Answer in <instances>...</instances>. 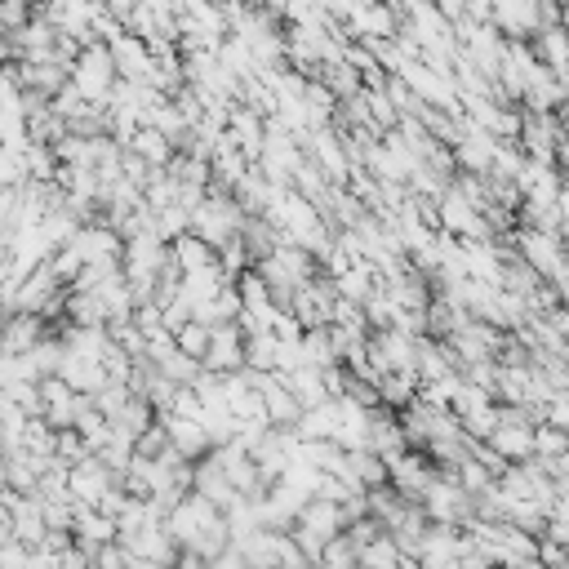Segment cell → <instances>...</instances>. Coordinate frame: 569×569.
Listing matches in <instances>:
<instances>
[{
    "instance_id": "cell-25",
    "label": "cell",
    "mask_w": 569,
    "mask_h": 569,
    "mask_svg": "<svg viewBox=\"0 0 569 569\" xmlns=\"http://www.w3.org/2000/svg\"><path fill=\"white\" fill-rule=\"evenodd\" d=\"M23 169H27V183H54L58 161H54V152H49V147H32V143H27L23 147Z\"/></svg>"
},
{
    "instance_id": "cell-12",
    "label": "cell",
    "mask_w": 569,
    "mask_h": 569,
    "mask_svg": "<svg viewBox=\"0 0 569 569\" xmlns=\"http://www.w3.org/2000/svg\"><path fill=\"white\" fill-rule=\"evenodd\" d=\"M294 525L312 529V534L321 538V543H334V538L343 534V521H338V507H334V503H316V498H307Z\"/></svg>"
},
{
    "instance_id": "cell-24",
    "label": "cell",
    "mask_w": 569,
    "mask_h": 569,
    "mask_svg": "<svg viewBox=\"0 0 569 569\" xmlns=\"http://www.w3.org/2000/svg\"><path fill=\"white\" fill-rule=\"evenodd\" d=\"M152 369L165 378V383H174V387H192V378L201 374V365H196V361H187V356L178 352V347L165 356V361H156Z\"/></svg>"
},
{
    "instance_id": "cell-17",
    "label": "cell",
    "mask_w": 569,
    "mask_h": 569,
    "mask_svg": "<svg viewBox=\"0 0 569 569\" xmlns=\"http://www.w3.org/2000/svg\"><path fill=\"white\" fill-rule=\"evenodd\" d=\"M169 258L178 263V272H201V267H214V249H209L205 241H196L192 232H183L174 245H169Z\"/></svg>"
},
{
    "instance_id": "cell-4",
    "label": "cell",
    "mask_w": 569,
    "mask_h": 569,
    "mask_svg": "<svg viewBox=\"0 0 569 569\" xmlns=\"http://www.w3.org/2000/svg\"><path fill=\"white\" fill-rule=\"evenodd\" d=\"M329 307H334V285H329L325 276L298 285L294 298H289V316L303 325V334L307 329H329Z\"/></svg>"
},
{
    "instance_id": "cell-20",
    "label": "cell",
    "mask_w": 569,
    "mask_h": 569,
    "mask_svg": "<svg viewBox=\"0 0 569 569\" xmlns=\"http://www.w3.org/2000/svg\"><path fill=\"white\" fill-rule=\"evenodd\" d=\"M241 361H245L241 369H254V374H276V338H272V334L245 338Z\"/></svg>"
},
{
    "instance_id": "cell-38",
    "label": "cell",
    "mask_w": 569,
    "mask_h": 569,
    "mask_svg": "<svg viewBox=\"0 0 569 569\" xmlns=\"http://www.w3.org/2000/svg\"><path fill=\"white\" fill-rule=\"evenodd\" d=\"M72 543H76V538H72V529H45V538H41V552H49V556H63Z\"/></svg>"
},
{
    "instance_id": "cell-9",
    "label": "cell",
    "mask_w": 569,
    "mask_h": 569,
    "mask_svg": "<svg viewBox=\"0 0 569 569\" xmlns=\"http://www.w3.org/2000/svg\"><path fill=\"white\" fill-rule=\"evenodd\" d=\"M161 427H165V441L174 454H183L187 463H196V458H205L209 454V436H205V427L201 423H187V418H161Z\"/></svg>"
},
{
    "instance_id": "cell-27",
    "label": "cell",
    "mask_w": 569,
    "mask_h": 569,
    "mask_svg": "<svg viewBox=\"0 0 569 569\" xmlns=\"http://www.w3.org/2000/svg\"><path fill=\"white\" fill-rule=\"evenodd\" d=\"M236 298H241V312H267V285L258 272H245L241 281H236Z\"/></svg>"
},
{
    "instance_id": "cell-23",
    "label": "cell",
    "mask_w": 569,
    "mask_h": 569,
    "mask_svg": "<svg viewBox=\"0 0 569 569\" xmlns=\"http://www.w3.org/2000/svg\"><path fill=\"white\" fill-rule=\"evenodd\" d=\"M356 565H361V569H396V565H401V552L392 547V538H387V534H378L374 543H365L361 552H356Z\"/></svg>"
},
{
    "instance_id": "cell-2",
    "label": "cell",
    "mask_w": 569,
    "mask_h": 569,
    "mask_svg": "<svg viewBox=\"0 0 569 569\" xmlns=\"http://www.w3.org/2000/svg\"><path fill=\"white\" fill-rule=\"evenodd\" d=\"M67 81H72V89L89 107H107V94H112V85H116V67H112L107 45H85L81 54H76Z\"/></svg>"
},
{
    "instance_id": "cell-22",
    "label": "cell",
    "mask_w": 569,
    "mask_h": 569,
    "mask_svg": "<svg viewBox=\"0 0 569 569\" xmlns=\"http://www.w3.org/2000/svg\"><path fill=\"white\" fill-rule=\"evenodd\" d=\"M63 312L76 329H103V307H98L94 294H67Z\"/></svg>"
},
{
    "instance_id": "cell-19",
    "label": "cell",
    "mask_w": 569,
    "mask_h": 569,
    "mask_svg": "<svg viewBox=\"0 0 569 569\" xmlns=\"http://www.w3.org/2000/svg\"><path fill=\"white\" fill-rule=\"evenodd\" d=\"M347 467H352V481L361 489H383L387 485V467L378 454H369V449H356V454H347Z\"/></svg>"
},
{
    "instance_id": "cell-8",
    "label": "cell",
    "mask_w": 569,
    "mask_h": 569,
    "mask_svg": "<svg viewBox=\"0 0 569 569\" xmlns=\"http://www.w3.org/2000/svg\"><path fill=\"white\" fill-rule=\"evenodd\" d=\"M107 54H112V67H116V76H121L125 85H143L147 72H152L147 45L138 41V36H121L116 45H107Z\"/></svg>"
},
{
    "instance_id": "cell-28",
    "label": "cell",
    "mask_w": 569,
    "mask_h": 569,
    "mask_svg": "<svg viewBox=\"0 0 569 569\" xmlns=\"http://www.w3.org/2000/svg\"><path fill=\"white\" fill-rule=\"evenodd\" d=\"M23 454H32V458H54V432H49L41 418L23 423Z\"/></svg>"
},
{
    "instance_id": "cell-32",
    "label": "cell",
    "mask_w": 569,
    "mask_h": 569,
    "mask_svg": "<svg viewBox=\"0 0 569 569\" xmlns=\"http://www.w3.org/2000/svg\"><path fill=\"white\" fill-rule=\"evenodd\" d=\"M36 396H41V409H67L76 401V392L63 378H41V383H36Z\"/></svg>"
},
{
    "instance_id": "cell-30",
    "label": "cell",
    "mask_w": 569,
    "mask_h": 569,
    "mask_svg": "<svg viewBox=\"0 0 569 569\" xmlns=\"http://www.w3.org/2000/svg\"><path fill=\"white\" fill-rule=\"evenodd\" d=\"M529 449H534V458H561L565 432H556V427H534V432H529Z\"/></svg>"
},
{
    "instance_id": "cell-31",
    "label": "cell",
    "mask_w": 569,
    "mask_h": 569,
    "mask_svg": "<svg viewBox=\"0 0 569 569\" xmlns=\"http://www.w3.org/2000/svg\"><path fill=\"white\" fill-rule=\"evenodd\" d=\"M72 512H76V503L72 498H41V521L45 529H72Z\"/></svg>"
},
{
    "instance_id": "cell-5",
    "label": "cell",
    "mask_w": 569,
    "mask_h": 569,
    "mask_svg": "<svg viewBox=\"0 0 569 569\" xmlns=\"http://www.w3.org/2000/svg\"><path fill=\"white\" fill-rule=\"evenodd\" d=\"M112 485H121V476H112L98 458H85V463L67 467V498L76 507H94Z\"/></svg>"
},
{
    "instance_id": "cell-34",
    "label": "cell",
    "mask_w": 569,
    "mask_h": 569,
    "mask_svg": "<svg viewBox=\"0 0 569 569\" xmlns=\"http://www.w3.org/2000/svg\"><path fill=\"white\" fill-rule=\"evenodd\" d=\"M165 445H169V441H165V427H161V423H152V427H147V432L134 441V458H156Z\"/></svg>"
},
{
    "instance_id": "cell-3",
    "label": "cell",
    "mask_w": 569,
    "mask_h": 569,
    "mask_svg": "<svg viewBox=\"0 0 569 569\" xmlns=\"http://www.w3.org/2000/svg\"><path fill=\"white\" fill-rule=\"evenodd\" d=\"M76 258H81L85 267H121V249L125 241L112 232V227L103 223H89V227H76V236L67 241Z\"/></svg>"
},
{
    "instance_id": "cell-41",
    "label": "cell",
    "mask_w": 569,
    "mask_h": 569,
    "mask_svg": "<svg viewBox=\"0 0 569 569\" xmlns=\"http://www.w3.org/2000/svg\"><path fill=\"white\" fill-rule=\"evenodd\" d=\"M0 489H9V467H5V458H0Z\"/></svg>"
},
{
    "instance_id": "cell-7",
    "label": "cell",
    "mask_w": 569,
    "mask_h": 569,
    "mask_svg": "<svg viewBox=\"0 0 569 569\" xmlns=\"http://www.w3.org/2000/svg\"><path fill=\"white\" fill-rule=\"evenodd\" d=\"M45 338V321L41 316H27V312H14L0 321V352L5 356H27L36 343Z\"/></svg>"
},
{
    "instance_id": "cell-39",
    "label": "cell",
    "mask_w": 569,
    "mask_h": 569,
    "mask_svg": "<svg viewBox=\"0 0 569 569\" xmlns=\"http://www.w3.org/2000/svg\"><path fill=\"white\" fill-rule=\"evenodd\" d=\"M209 569H249L245 561H241V556H236L232 552V547H227V552L223 556H218V561H209Z\"/></svg>"
},
{
    "instance_id": "cell-16",
    "label": "cell",
    "mask_w": 569,
    "mask_h": 569,
    "mask_svg": "<svg viewBox=\"0 0 569 569\" xmlns=\"http://www.w3.org/2000/svg\"><path fill=\"white\" fill-rule=\"evenodd\" d=\"M334 285V298H343V303H356L361 307L369 294H374V272H369V263L361 258V263L356 267H347L343 276H338V281H329Z\"/></svg>"
},
{
    "instance_id": "cell-15",
    "label": "cell",
    "mask_w": 569,
    "mask_h": 569,
    "mask_svg": "<svg viewBox=\"0 0 569 569\" xmlns=\"http://www.w3.org/2000/svg\"><path fill=\"white\" fill-rule=\"evenodd\" d=\"M414 396H418L414 374H383L378 378V405L392 409V414H401V409L414 405Z\"/></svg>"
},
{
    "instance_id": "cell-6",
    "label": "cell",
    "mask_w": 569,
    "mask_h": 569,
    "mask_svg": "<svg viewBox=\"0 0 569 569\" xmlns=\"http://www.w3.org/2000/svg\"><path fill=\"white\" fill-rule=\"evenodd\" d=\"M241 352H245V334L236 325H214L209 329V352H205V361L201 369H209V374H236L245 361H241Z\"/></svg>"
},
{
    "instance_id": "cell-26",
    "label": "cell",
    "mask_w": 569,
    "mask_h": 569,
    "mask_svg": "<svg viewBox=\"0 0 569 569\" xmlns=\"http://www.w3.org/2000/svg\"><path fill=\"white\" fill-rule=\"evenodd\" d=\"M174 347L187 356V361L201 365V361H205V352H209V329H205V325H196V321H192V325H183V329L174 334Z\"/></svg>"
},
{
    "instance_id": "cell-14",
    "label": "cell",
    "mask_w": 569,
    "mask_h": 569,
    "mask_svg": "<svg viewBox=\"0 0 569 569\" xmlns=\"http://www.w3.org/2000/svg\"><path fill=\"white\" fill-rule=\"evenodd\" d=\"M534 432V427H529ZM529 432L525 427H494V436H489V449H494L498 458H503L507 467L512 463H525V458H534V449H529Z\"/></svg>"
},
{
    "instance_id": "cell-36",
    "label": "cell",
    "mask_w": 569,
    "mask_h": 569,
    "mask_svg": "<svg viewBox=\"0 0 569 569\" xmlns=\"http://www.w3.org/2000/svg\"><path fill=\"white\" fill-rule=\"evenodd\" d=\"M565 423H569V401L565 396H552V401L543 405V423L538 427H556V432H565Z\"/></svg>"
},
{
    "instance_id": "cell-37",
    "label": "cell",
    "mask_w": 569,
    "mask_h": 569,
    "mask_svg": "<svg viewBox=\"0 0 569 569\" xmlns=\"http://www.w3.org/2000/svg\"><path fill=\"white\" fill-rule=\"evenodd\" d=\"M94 569H129V556L116 543H107V547H98L94 552Z\"/></svg>"
},
{
    "instance_id": "cell-43",
    "label": "cell",
    "mask_w": 569,
    "mask_h": 569,
    "mask_svg": "<svg viewBox=\"0 0 569 569\" xmlns=\"http://www.w3.org/2000/svg\"><path fill=\"white\" fill-rule=\"evenodd\" d=\"M134 569H161V565H134Z\"/></svg>"
},
{
    "instance_id": "cell-1",
    "label": "cell",
    "mask_w": 569,
    "mask_h": 569,
    "mask_svg": "<svg viewBox=\"0 0 569 569\" xmlns=\"http://www.w3.org/2000/svg\"><path fill=\"white\" fill-rule=\"evenodd\" d=\"M241 223H245L241 205H236L227 192H214V187H209L205 201L187 214V232H192L196 241H205L209 249H223L236 232H241Z\"/></svg>"
},
{
    "instance_id": "cell-35",
    "label": "cell",
    "mask_w": 569,
    "mask_h": 569,
    "mask_svg": "<svg viewBox=\"0 0 569 569\" xmlns=\"http://www.w3.org/2000/svg\"><path fill=\"white\" fill-rule=\"evenodd\" d=\"M125 503H129V494H125L121 485H112V489H107V494H103V498H98V503H94V512H103L107 521H116V516L125 512Z\"/></svg>"
},
{
    "instance_id": "cell-13",
    "label": "cell",
    "mask_w": 569,
    "mask_h": 569,
    "mask_svg": "<svg viewBox=\"0 0 569 569\" xmlns=\"http://www.w3.org/2000/svg\"><path fill=\"white\" fill-rule=\"evenodd\" d=\"M334 427H338V401H325V405L303 409V414H298L294 436H298V441H329Z\"/></svg>"
},
{
    "instance_id": "cell-29",
    "label": "cell",
    "mask_w": 569,
    "mask_h": 569,
    "mask_svg": "<svg viewBox=\"0 0 569 569\" xmlns=\"http://www.w3.org/2000/svg\"><path fill=\"white\" fill-rule=\"evenodd\" d=\"M89 401H94L98 414H103L107 423H112V418H116V414H121V409L129 405V392H125V383H103L94 396H89Z\"/></svg>"
},
{
    "instance_id": "cell-21",
    "label": "cell",
    "mask_w": 569,
    "mask_h": 569,
    "mask_svg": "<svg viewBox=\"0 0 569 569\" xmlns=\"http://www.w3.org/2000/svg\"><path fill=\"white\" fill-rule=\"evenodd\" d=\"M152 423H156V414H152V405H147V401H129L121 414L112 418V427L121 436H129V441H138V436H143Z\"/></svg>"
},
{
    "instance_id": "cell-18",
    "label": "cell",
    "mask_w": 569,
    "mask_h": 569,
    "mask_svg": "<svg viewBox=\"0 0 569 569\" xmlns=\"http://www.w3.org/2000/svg\"><path fill=\"white\" fill-rule=\"evenodd\" d=\"M298 352H303V365L307 369H334L338 365V352H334V338L329 329H307L298 338Z\"/></svg>"
},
{
    "instance_id": "cell-42",
    "label": "cell",
    "mask_w": 569,
    "mask_h": 569,
    "mask_svg": "<svg viewBox=\"0 0 569 569\" xmlns=\"http://www.w3.org/2000/svg\"><path fill=\"white\" fill-rule=\"evenodd\" d=\"M507 569H543L538 561H516V565H507Z\"/></svg>"
},
{
    "instance_id": "cell-11",
    "label": "cell",
    "mask_w": 569,
    "mask_h": 569,
    "mask_svg": "<svg viewBox=\"0 0 569 569\" xmlns=\"http://www.w3.org/2000/svg\"><path fill=\"white\" fill-rule=\"evenodd\" d=\"M258 401H263V418H267V427H276V432H294V423H298V414H303V409H298V401L285 392V383L267 387V392L258 396Z\"/></svg>"
},
{
    "instance_id": "cell-10",
    "label": "cell",
    "mask_w": 569,
    "mask_h": 569,
    "mask_svg": "<svg viewBox=\"0 0 569 569\" xmlns=\"http://www.w3.org/2000/svg\"><path fill=\"white\" fill-rule=\"evenodd\" d=\"M121 152H134L147 169H165L169 161H174V147H169L165 138L156 134V129H147V125H138V129H134V138H129Z\"/></svg>"
},
{
    "instance_id": "cell-33",
    "label": "cell",
    "mask_w": 569,
    "mask_h": 569,
    "mask_svg": "<svg viewBox=\"0 0 569 569\" xmlns=\"http://www.w3.org/2000/svg\"><path fill=\"white\" fill-rule=\"evenodd\" d=\"M449 187H454V192H458V196H463V201H467V205H472V209H476V214H481V209L489 205V192H485V178H476V174H454V183H449Z\"/></svg>"
},
{
    "instance_id": "cell-40",
    "label": "cell",
    "mask_w": 569,
    "mask_h": 569,
    "mask_svg": "<svg viewBox=\"0 0 569 569\" xmlns=\"http://www.w3.org/2000/svg\"><path fill=\"white\" fill-rule=\"evenodd\" d=\"M174 569H209V565H205V561H196L192 552H183V556H178V561H174Z\"/></svg>"
}]
</instances>
